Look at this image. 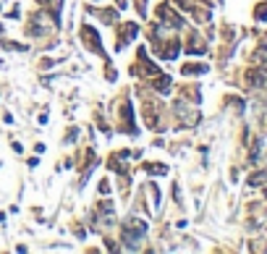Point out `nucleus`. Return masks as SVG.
<instances>
[]
</instances>
